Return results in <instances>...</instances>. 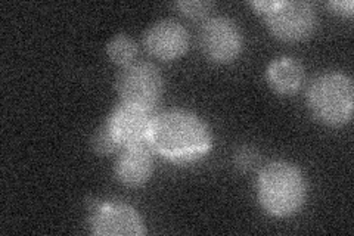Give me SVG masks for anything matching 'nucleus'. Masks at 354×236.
Listing matches in <instances>:
<instances>
[{
  "mask_svg": "<svg viewBox=\"0 0 354 236\" xmlns=\"http://www.w3.org/2000/svg\"><path fill=\"white\" fill-rule=\"evenodd\" d=\"M235 165L242 172H248L256 167L259 161V152L251 146H242L235 152Z\"/></svg>",
  "mask_w": 354,
  "mask_h": 236,
  "instance_id": "2eb2a0df",
  "label": "nucleus"
},
{
  "mask_svg": "<svg viewBox=\"0 0 354 236\" xmlns=\"http://www.w3.org/2000/svg\"><path fill=\"white\" fill-rule=\"evenodd\" d=\"M307 102L312 114L326 126H344L353 117L354 86L342 73H325L308 87Z\"/></svg>",
  "mask_w": 354,
  "mask_h": 236,
  "instance_id": "7ed1b4c3",
  "label": "nucleus"
},
{
  "mask_svg": "<svg viewBox=\"0 0 354 236\" xmlns=\"http://www.w3.org/2000/svg\"><path fill=\"white\" fill-rule=\"evenodd\" d=\"M149 146L171 163L191 164L209 152L213 136L203 118L185 109H170L152 118Z\"/></svg>",
  "mask_w": 354,
  "mask_h": 236,
  "instance_id": "f257e3e1",
  "label": "nucleus"
},
{
  "mask_svg": "<svg viewBox=\"0 0 354 236\" xmlns=\"http://www.w3.org/2000/svg\"><path fill=\"white\" fill-rule=\"evenodd\" d=\"M307 183L300 168L288 161H273L260 172L257 197L268 215L286 219L297 215L306 202Z\"/></svg>",
  "mask_w": 354,
  "mask_h": 236,
  "instance_id": "f03ea898",
  "label": "nucleus"
},
{
  "mask_svg": "<svg viewBox=\"0 0 354 236\" xmlns=\"http://www.w3.org/2000/svg\"><path fill=\"white\" fill-rule=\"evenodd\" d=\"M263 17L272 35L283 42L306 40L317 27L315 6L304 0H273Z\"/></svg>",
  "mask_w": 354,
  "mask_h": 236,
  "instance_id": "20e7f679",
  "label": "nucleus"
},
{
  "mask_svg": "<svg viewBox=\"0 0 354 236\" xmlns=\"http://www.w3.org/2000/svg\"><path fill=\"white\" fill-rule=\"evenodd\" d=\"M106 55L111 62H114L115 65L127 66L131 62H135L138 44L130 36L120 33L106 43Z\"/></svg>",
  "mask_w": 354,
  "mask_h": 236,
  "instance_id": "f8f14e48",
  "label": "nucleus"
},
{
  "mask_svg": "<svg viewBox=\"0 0 354 236\" xmlns=\"http://www.w3.org/2000/svg\"><path fill=\"white\" fill-rule=\"evenodd\" d=\"M201 51L216 64L234 62L243 46L239 26L227 17L208 18L199 31Z\"/></svg>",
  "mask_w": 354,
  "mask_h": 236,
  "instance_id": "423d86ee",
  "label": "nucleus"
},
{
  "mask_svg": "<svg viewBox=\"0 0 354 236\" xmlns=\"http://www.w3.org/2000/svg\"><path fill=\"white\" fill-rule=\"evenodd\" d=\"M174 6L176 9H179L185 17H189L192 19H201L212 12L214 3L207 2V0H186V2L174 3Z\"/></svg>",
  "mask_w": 354,
  "mask_h": 236,
  "instance_id": "4468645a",
  "label": "nucleus"
},
{
  "mask_svg": "<svg viewBox=\"0 0 354 236\" xmlns=\"http://www.w3.org/2000/svg\"><path fill=\"white\" fill-rule=\"evenodd\" d=\"M121 148L115 134L111 129L108 120H105L101 126H99L95 133L92 134V149L101 156L111 155L117 152Z\"/></svg>",
  "mask_w": 354,
  "mask_h": 236,
  "instance_id": "ddd939ff",
  "label": "nucleus"
},
{
  "mask_svg": "<svg viewBox=\"0 0 354 236\" xmlns=\"http://www.w3.org/2000/svg\"><path fill=\"white\" fill-rule=\"evenodd\" d=\"M91 230L97 236H140L145 235V221L139 212L123 202H105L91 216Z\"/></svg>",
  "mask_w": 354,
  "mask_h": 236,
  "instance_id": "0eeeda50",
  "label": "nucleus"
},
{
  "mask_svg": "<svg viewBox=\"0 0 354 236\" xmlns=\"http://www.w3.org/2000/svg\"><path fill=\"white\" fill-rule=\"evenodd\" d=\"M328 6L334 10L338 15H344V17H351L354 12V3L351 0H337V2H329Z\"/></svg>",
  "mask_w": 354,
  "mask_h": 236,
  "instance_id": "dca6fc26",
  "label": "nucleus"
},
{
  "mask_svg": "<svg viewBox=\"0 0 354 236\" xmlns=\"http://www.w3.org/2000/svg\"><path fill=\"white\" fill-rule=\"evenodd\" d=\"M115 176L118 181L130 188L145 185L153 170L151 146H133L120 154L115 163Z\"/></svg>",
  "mask_w": 354,
  "mask_h": 236,
  "instance_id": "9d476101",
  "label": "nucleus"
},
{
  "mask_svg": "<svg viewBox=\"0 0 354 236\" xmlns=\"http://www.w3.org/2000/svg\"><path fill=\"white\" fill-rule=\"evenodd\" d=\"M266 78L274 92L292 95L303 84L304 69L300 61L292 56H279L269 64Z\"/></svg>",
  "mask_w": 354,
  "mask_h": 236,
  "instance_id": "9b49d317",
  "label": "nucleus"
},
{
  "mask_svg": "<svg viewBox=\"0 0 354 236\" xmlns=\"http://www.w3.org/2000/svg\"><path fill=\"white\" fill-rule=\"evenodd\" d=\"M106 120L121 146H124V148L149 146L152 122L149 111L120 102Z\"/></svg>",
  "mask_w": 354,
  "mask_h": 236,
  "instance_id": "6e6552de",
  "label": "nucleus"
},
{
  "mask_svg": "<svg viewBox=\"0 0 354 236\" xmlns=\"http://www.w3.org/2000/svg\"><path fill=\"white\" fill-rule=\"evenodd\" d=\"M145 48L155 58L174 61L189 48L186 28L171 18L155 21L145 33Z\"/></svg>",
  "mask_w": 354,
  "mask_h": 236,
  "instance_id": "1a4fd4ad",
  "label": "nucleus"
},
{
  "mask_svg": "<svg viewBox=\"0 0 354 236\" xmlns=\"http://www.w3.org/2000/svg\"><path fill=\"white\" fill-rule=\"evenodd\" d=\"M117 92L121 102L152 111L162 95L160 70L149 62H131L123 66L117 77Z\"/></svg>",
  "mask_w": 354,
  "mask_h": 236,
  "instance_id": "39448f33",
  "label": "nucleus"
}]
</instances>
